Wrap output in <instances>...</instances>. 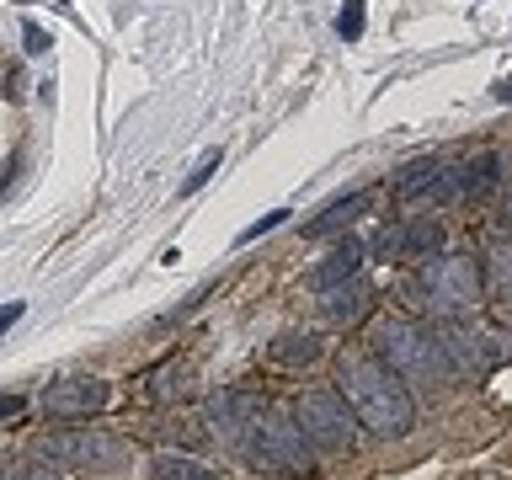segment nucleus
Masks as SVG:
<instances>
[{
    "instance_id": "39448f33",
    "label": "nucleus",
    "mask_w": 512,
    "mask_h": 480,
    "mask_svg": "<svg viewBox=\"0 0 512 480\" xmlns=\"http://www.w3.org/2000/svg\"><path fill=\"white\" fill-rule=\"evenodd\" d=\"M294 422H299L304 438L315 448H326V454H347V448L358 443V427H363L342 390H304L294 400Z\"/></svg>"
},
{
    "instance_id": "f8f14e48",
    "label": "nucleus",
    "mask_w": 512,
    "mask_h": 480,
    "mask_svg": "<svg viewBox=\"0 0 512 480\" xmlns=\"http://www.w3.org/2000/svg\"><path fill=\"white\" fill-rule=\"evenodd\" d=\"M480 262H486V299L512 310V240H496Z\"/></svg>"
},
{
    "instance_id": "20e7f679",
    "label": "nucleus",
    "mask_w": 512,
    "mask_h": 480,
    "mask_svg": "<svg viewBox=\"0 0 512 480\" xmlns=\"http://www.w3.org/2000/svg\"><path fill=\"white\" fill-rule=\"evenodd\" d=\"M48 459H59L64 470H80V475H128L134 470V448L118 432H102V427H70L59 438L43 443Z\"/></svg>"
},
{
    "instance_id": "aec40b11",
    "label": "nucleus",
    "mask_w": 512,
    "mask_h": 480,
    "mask_svg": "<svg viewBox=\"0 0 512 480\" xmlns=\"http://www.w3.org/2000/svg\"><path fill=\"white\" fill-rule=\"evenodd\" d=\"M0 480H59L54 470H0Z\"/></svg>"
},
{
    "instance_id": "6e6552de",
    "label": "nucleus",
    "mask_w": 512,
    "mask_h": 480,
    "mask_svg": "<svg viewBox=\"0 0 512 480\" xmlns=\"http://www.w3.org/2000/svg\"><path fill=\"white\" fill-rule=\"evenodd\" d=\"M374 310V288L363 278H347L320 294V315H326V326H358V320Z\"/></svg>"
},
{
    "instance_id": "7ed1b4c3",
    "label": "nucleus",
    "mask_w": 512,
    "mask_h": 480,
    "mask_svg": "<svg viewBox=\"0 0 512 480\" xmlns=\"http://www.w3.org/2000/svg\"><path fill=\"white\" fill-rule=\"evenodd\" d=\"M406 294L416 310L443 315V320H464L486 299V262L475 251H443L432 262H416Z\"/></svg>"
},
{
    "instance_id": "f03ea898",
    "label": "nucleus",
    "mask_w": 512,
    "mask_h": 480,
    "mask_svg": "<svg viewBox=\"0 0 512 480\" xmlns=\"http://www.w3.org/2000/svg\"><path fill=\"white\" fill-rule=\"evenodd\" d=\"M368 347H374V358L384 368H395L406 384H427V390H443V384H454V358H448V342L438 326H427V320H379L374 331H368Z\"/></svg>"
},
{
    "instance_id": "f3484780",
    "label": "nucleus",
    "mask_w": 512,
    "mask_h": 480,
    "mask_svg": "<svg viewBox=\"0 0 512 480\" xmlns=\"http://www.w3.org/2000/svg\"><path fill=\"white\" fill-rule=\"evenodd\" d=\"M336 32H342L347 43H358V38H363V0H347L342 16H336Z\"/></svg>"
},
{
    "instance_id": "0eeeda50",
    "label": "nucleus",
    "mask_w": 512,
    "mask_h": 480,
    "mask_svg": "<svg viewBox=\"0 0 512 480\" xmlns=\"http://www.w3.org/2000/svg\"><path fill=\"white\" fill-rule=\"evenodd\" d=\"M107 395H112L107 379H64L43 395V411L48 416H91L107 406Z\"/></svg>"
},
{
    "instance_id": "5701e85b",
    "label": "nucleus",
    "mask_w": 512,
    "mask_h": 480,
    "mask_svg": "<svg viewBox=\"0 0 512 480\" xmlns=\"http://www.w3.org/2000/svg\"><path fill=\"white\" fill-rule=\"evenodd\" d=\"M43 43H48L43 32H38V27H27V54H43Z\"/></svg>"
},
{
    "instance_id": "a211bd4d",
    "label": "nucleus",
    "mask_w": 512,
    "mask_h": 480,
    "mask_svg": "<svg viewBox=\"0 0 512 480\" xmlns=\"http://www.w3.org/2000/svg\"><path fill=\"white\" fill-rule=\"evenodd\" d=\"M283 219H288V208H278V214H267V219H256V224H251V230H240V246H251V240H256V235H267V230H278V224H283Z\"/></svg>"
},
{
    "instance_id": "9b49d317",
    "label": "nucleus",
    "mask_w": 512,
    "mask_h": 480,
    "mask_svg": "<svg viewBox=\"0 0 512 480\" xmlns=\"http://www.w3.org/2000/svg\"><path fill=\"white\" fill-rule=\"evenodd\" d=\"M320 336H310V331H283L278 342L267 347V358L278 363V368H310V363H320Z\"/></svg>"
},
{
    "instance_id": "412c9836",
    "label": "nucleus",
    "mask_w": 512,
    "mask_h": 480,
    "mask_svg": "<svg viewBox=\"0 0 512 480\" xmlns=\"http://www.w3.org/2000/svg\"><path fill=\"white\" fill-rule=\"evenodd\" d=\"M22 406H27L22 395H0V422H11V416H22Z\"/></svg>"
},
{
    "instance_id": "dca6fc26",
    "label": "nucleus",
    "mask_w": 512,
    "mask_h": 480,
    "mask_svg": "<svg viewBox=\"0 0 512 480\" xmlns=\"http://www.w3.org/2000/svg\"><path fill=\"white\" fill-rule=\"evenodd\" d=\"M438 171H443V160H411L406 176L395 182V192H400V198H427L432 182H438Z\"/></svg>"
},
{
    "instance_id": "1a4fd4ad",
    "label": "nucleus",
    "mask_w": 512,
    "mask_h": 480,
    "mask_svg": "<svg viewBox=\"0 0 512 480\" xmlns=\"http://www.w3.org/2000/svg\"><path fill=\"white\" fill-rule=\"evenodd\" d=\"M443 342H448V358H454V368H470V374H486V368L496 363V342H491L486 331L464 326V320H454V326L443 331Z\"/></svg>"
},
{
    "instance_id": "2eb2a0df",
    "label": "nucleus",
    "mask_w": 512,
    "mask_h": 480,
    "mask_svg": "<svg viewBox=\"0 0 512 480\" xmlns=\"http://www.w3.org/2000/svg\"><path fill=\"white\" fill-rule=\"evenodd\" d=\"M363 208H368V192H347V198H336V203H331V208H326V214H320V219H310V224H304V235H326V230H342V224H352V219L363 214Z\"/></svg>"
},
{
    "instance_id": "ddd939ff",
    "label": "nucleus",
    "mask_w": 512,
    "mask_h": 480,
    "mask_svg": "<svg viewBox=\"0 0 512 480\" xmlns=\"http://www.w3.org/2000/svg\"><path fill=\"white\" fill-rule=\"evenodd\" d=\"M502 187V155H475V160H464V198L480 203V198H491V192Z\"/></svg>"
},
{
    "instance_id": "6ab92c4d",
    "label": "nucleus",
    "mask_w": 512,
    "mask_h": 480,
    "mask_svg": "<svg viewBox=\"0 0 512 480\" xmlns=\"http://www.w3.org/2000/svg\"><path fill=\"white\" fill-rule=\"evenodd\" d=\"M214 166H219V150H214V155H203V166H198V171L187 176V192H192V187H203L208 176H214Z\"/></svg>"
},
{
    "instance_id": "4468645a",
    "label": "nucleus",
    "mask_w": 512,
    "mask_h": 480,
    "mask_svg": "<svg viewBox=\"0 0 512 480\" xmlns=\"http://www.w3.org/2000/svg\"><path fill=\"white\" fill-rule=\"evenodd\" d=\"M150 480H219L203 459L192 454H155L150 459Z\"/></svg>"
},
{
    "instance_id": "4be33fe9",
    "label": "nucleus",
    "mask_w": 512,
    "mask_h": 480,
    "mask_svg": "<svg viewBox=\"0 0 512 480\" xmlns=\"http://www.w3.org/2000/svg\"><path fill=\"white\" fill-rule=\"evenodd\" d=\"M16 320H22V304H6V310H0V331H11Z\"/></svg>"
},
{
    "instance_id": "423d86ee",
    "label": "nucleus",
    "mask_w": 512,
    "mask_h": 480,
    "mask_svg": "<svg viewBox=\"0 0 512 480\" xmlns=\"http://www.w3.org/2000/svg\"><path fill=\"white\" fill-rule=\"evenodd\" d=\"M395 262H432V256H443V224L432 214H416L406 224H395V246H390Z\"/></svg>"
},
{
    "instance_id": "f257e3e1",
    "label": "nucleus",
    "mask_w": 512,
    "mask_h": 480,
    "mask_svg": "<svg viewBox=\"0 0 512 480\" xmlns=\"http://www.w3.org/2000/svg\"><path fill=\"white\" fill-rule=\"evenodd\" d=\"M336 390L347 395V406L358 411V422L374 438H406L416 427V395L411 384L384 368L379 358H347L336 368Z\"/></svg>"
},
{
    "instance_id": "9d476101",
    "label": "nucleus",
    "mask_w": 512,
    "mask_h": 480,
    "mask_svg": "<svg viewBox=\"0 0 512 480\" xmlns=\"http://www.w3.org/2000/svg\"><path fill=\"white\" fill-rule=\"evenodd\" d=\"M358 267H363V246H358V240H342V246H331L310 272H304V283H310L315 294H326V288L347 283V278H358Z\"/></svg>"
}]
</instances>
